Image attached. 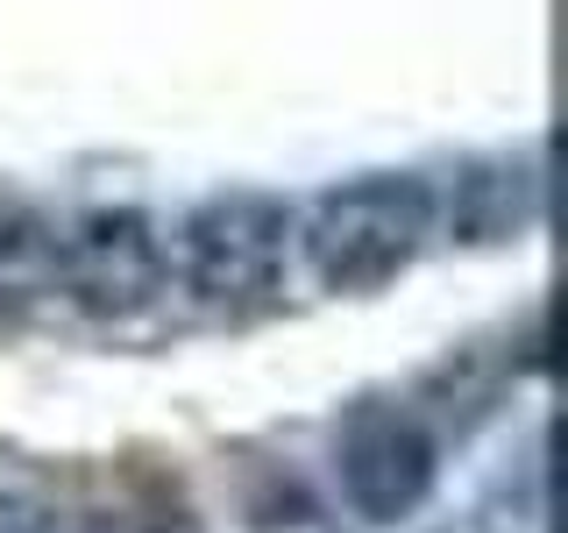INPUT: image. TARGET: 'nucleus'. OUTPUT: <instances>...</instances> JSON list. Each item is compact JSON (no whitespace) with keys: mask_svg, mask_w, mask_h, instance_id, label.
I'll return each instance as SVG.
<instances>
[{"mask_svg":"<svg viewBox=\"0 0 568 533\" xmlns=\"http://www.w3.org/2000/svg\"><path fill=\"white\" fill-rule=\"evenodd\" d=\"M434 185L413 171H363V178H342L327 185L320 200L306 207V221L292 228L298 235V257L320 292H384L398 271H413V257L434 235Z\"/></svg>","mask_w":568,"mask_h":533,"instance_id":"1","label":"nucleus"},{"mask_svg":"<svg viewBox=\"0 0 568 533\" xmlns=\"http://www.w3.org/2000/svg\"><path fill=\"white\" fill-rule=\"evenodd\" d=\"M298 213L277 192L227 185L200 200L178 228V278L206 313H256L277 299Z\"/></svg>","mask_w":568,"mask_h":533,"instance_id":"2","label":"nucleus"},{"mask_svg":"<svg viewBox=\"0 0 568 533\" xmlns=\"http://www.w3.org/2000/svg\"><path fill=\"white\" fill-rule=\"evenodd\" d=\"M334 476H342V505L363 526H398L434 497L440 476V441L405 399H355L334 426Z\"/></svg>","mask_w":568,"mask_h":533,"instance_id":"3","label":"nucleus"},{"mask_svg":"<svg viewBox=\"0 0 568 533\" xmlns=\"http://www.w3.org/2000/svg\"><path fill=\"white\" fill-rule=\"evenodd\" d=\"M58 292L93 320H135L171 292V242L142 207H93L58 235Z\"/></svg>","mask_w":568,"mask_h":533,"instance_id":"4","label":"nucleus"},{"mask_svg":"<svg viewBox=\"0 0 568 533\" xmlns=\"http://www.w3.org/2000/svg\"><path fill=\"white\" fill-rule=\"evenodd\" d=\"M242 533H348V526L298 470L256 462L242 484Z\"/></svg>","mask_w":568,"mask_h":533,"instance_id":"5","label":"nucleus"},{"mask_svg":"<svg viewBox=\"0 0 568 533\" xmlns=\"http://www.w3.org/2000/svg\"><path fill=\"white\" fill-rule=\"evenodd\" d=\"M484 200V213H469V221L455 228L462 242H511V228H526L532 221V207H540V178H532V164H484V171H469L462 178V192H455V207H476Z\"/></svg>","mask_w":568,"mask_h":533,"instance_id":"6","label":"nucleus"},{"mask_svg":"<svg viewBox=\"0 0 568 533\" xmlns=\"http://www.w3.org/2000/svg\"><path fill=\"white\" fill-rule=\"evenodd\" d=\"M0 533H64V520L29 484H0Z\"/></svg>","mask_w":568,"mask_h":533,"instance_id":"7","label":"nucleus"}]
</instances>
